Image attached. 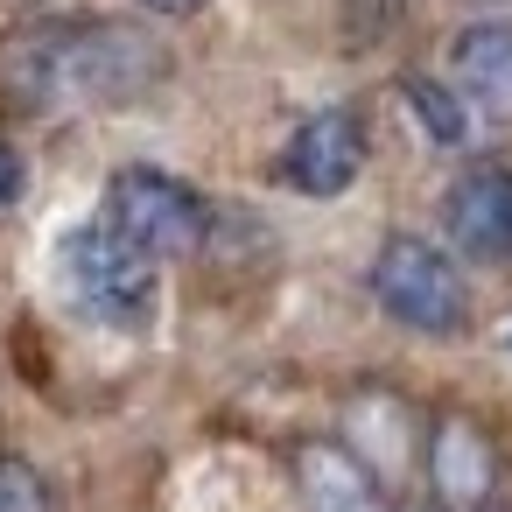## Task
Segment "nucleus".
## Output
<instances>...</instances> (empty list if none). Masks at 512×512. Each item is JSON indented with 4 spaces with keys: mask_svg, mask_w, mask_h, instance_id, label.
I'll use <instances>...</instances> for the list:
<instances>
[{
    "mask_svg": "<svg viewBox=\"0 0 512 512\" xmlns=\"http://www.w3.org/2000/svg\"><path fill=\"white\" fill-rule=\"evenodd\" d=\"M169 71L162 43L134 22H99V15H64L36 22L0 43V99L15 113L57 120V113H92V106H127Z\"/></svg>",
    "mask_w": 512,
    "mask_h": 512,
    "instance_id": "f257e3e1",
    "label": "nucleus"
},
{
    "mask_svg": "<svg viewBox=\"0 0 512 512\" xmlns=\"http://www.w3.org/2000/svg\"><path fill=\"white\" fill-rule=\"evenodd\" d=\"M57 281L64 295L106 323V330H148L155 309H162V260H148L134 239H120L106 218L92 225H71L57 239Z\"/></svg>",
    "mask_w": 512,
    "mask_h": 512,
    "instance_id": "f03ea898",
    "label": "nucleus"
},
{
    "mask_svg": "<svg viewBox=\"0 0 512 512\" xmlns=\"http://www.w3.org/2000/svg\"><path fill=\"white\" fill-rule=\"evenodd\" d=\"M372 302H379L400 330L435 337V344H449V337L470 330V281H463V267H456L435 239H421V232H386V239H379V253H372Z\"/></svg>",
    "mask_w": 512,
    "mask_h": 512,
    "instance_id": "7ed1b4c3",
    "label": "nucleus"
},
{
    "mask_svg": "<svg viewBox=\"0 0 512 512\" xmlns=\"http://www.w3.org/2000/svg\"><path fill=\"white\" fill-rule=\"evenodd\" d=\"M99 218H106L120 239H134L148 260H190V253H204V239H211V225H218V218H211V197H204L197 183L155 169V162L113 169V176H106V197H99Z\"/></svg>",
    "mask_w": 512,
    "mask_h": 512,
    "instance_id": "20e7f679",
    "label": "nucleus"
},
{
    "mask_svg": "<svg viewBox=\"0 0 512 512\" xmlns=\"http://www.w3.org/2000/svg\"><path fill=\"white\" fill-rule=\"evenodd\" d=\"M365 162H372L365 120H358L351 106H316V113L295 120V134L281 141V155L267 162V176H274L281 190L309 197V204H330V197H344V190L365 176Z\"/></svg>",
    "mask_w": 512,
    "mask_h": 512,
    "instance_id": "39448f33",
    "label": "nucleus"
},
{
    "mask_svg": "<svg viewBox=\"0 0 512 512\" xmlns=\"http://www.w3.org/2000/svg\"><path fill=\"white\" fill-rule=\"evenodd\" d=\"M442 232L484 267H512V162H470L442 190Z\"/></svg>",
    "mask_w": 512,
    "mask_h": 512,
    "instance_id": "423d86ee",
    "label": "nucleus"
},
{
    "mask_svg": "<svg viewBox=\"0 0 512 512\" xmlns=\"http://www.w3.org/2000/svg\"><path fill=\"white\" fill-rule=\"evenodd\" d=\"M288 470H295V491H302L309 512H400V505L386 498L379 470H372L351 442L309 435V442H295Z\"/></svg>",
    "mask_w": 512,
    "mask_h": 512,
    "instance_id": "0eeeda50",
    "label": "nucleus"
},
{
    "mask_svg": "<svg viewBox=\"0 0 512 512\" xmlns=\"http://www.w3.org/2000/svg\"><path fill=\"white\" fill-rule=\"evenodd\" d=\"M428 477H435L442 512H484L491 491H498V449H491V435L470 414H442L428 428Z\"/></svg>",
    "mask_w": 512,
    "mask_h": 512,
    "instance_id": "6e6552de",
    "label": "nucleus"
},
{
    "mask_svg": "<svg viewBox=\"0 0 512 512\" xmlns=\"http://www.w3.org/2000/svg\"><path fill=\"white\" fill-rule=\"evenodd\" d=\"M449 85L470 113L512 127V15H484L449 43Z\"/></svg>",
    "mask_w": 512,
    "mask_h": 512,
    "instance_id": "1a4fd4ad",
    "label": "nucleus"
},
{
    "mask_svg": "<svg viewBox=\"0 0 512 512\" xmlns=\"http://www.w3.org/2000/svg\"><path fill=\"white\" fill-rule=\"evenodd\" d=\"M400 99H407V113H414V127L435 141V148H463L470 141V106H463V92L456 85H442V78H400Z\"/></svg>",
    "mask_w": 512,
    "mask_h": 512,
    "instance_id": "9d476101",
    "label": "nucleus"
},
{
    "mask_svg": "<svg viewBox=\"0 0 512 512\" xmlns=\"http://www.w3.org/2000/svg\"><path fill=\"white\" fill-rule=\"evenodd\" d=\"M0 512H50V484L29 456L0 449Z\"/></svg>",
    "mask_w": 512,
    "mask_h": 512,
    "instance_id": "9b49d317",
    "label": "nucleus"
},
{
    "mask_svg": "<svg viewBox=\"0 0 512 512\" xmlns=\"http://www.w3.org/2000/svg\"><path fill=\"white\" fill-rule=\"evenodd\" d=\"M15 197H22V155H15L8 141H0V211H8Z\"/></svg>",
    "mask_w": 512,
    "mask_h": 512,
    "instance_id": "f8f14e48",
    "label": "nucleus"
},
{
    "mask_svg": "<svg viewBox=\"0 0 512 512\" xmlns=\"http://www.w3.org/2000/svg\"><path fill=\"white\" fill-rule=\"evenodd\" d=\"M141 8H155V15H169V22H183V15H197L204 0H141Z\"/></svg>",
    "mask_w": 512,
    "mask_h": 512,
    "instance_id": "ddd939ff",
    "label": "nucleus"
},
{
    "mask_svg": "<svg viewBox=\"0 0 512 512\" xmlns=\"http://www.w3.org/2000/svg\"><path fill=\"white\" fill-rule=\"evenodd\" d=\"M505 351H512V316H505Z\"/></svg>",
    "mask_w": 512,
    "mask_h": 512,
    "instance_id": "4468645a",
    "label": "nucleus"
},
{
    "mask_svg": "<svg viewBox=\"0 0 512 512\" xmlns=\"http://www.w3.org/2000/svg\"><path fill=\"white\" fill-rule=\"evenodd\" d=\"M484 8H498V0H484Z\"/></svg>",
    "mask_w": 512,
    "mask_h": 512,
    "instance_id": "2eb2a0df",
    "label": "nucleus"
}]
</instances>
